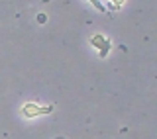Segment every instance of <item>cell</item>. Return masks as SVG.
<instances>
[{
	"instance_id": "obj_2",
	"label": "cell",
	"mask_w": 157,
	"mask_h": 139,
	"mask_svg": "<svg viewBox=\"0 0 157 139\" xmlns=\"http://www.w3.org/2000/svg\"><path fill=\"white\" fill-rule=\"evenodd\" d=\"M90 45L98 49V55H100V57H106L108 53H110L112 43H110V39H108V37L100 36V33H94V36L90 37Z\"/></svg>"
},
{
	"instance_id": "obj_3",
	"label": "cell",
	"mask_w": 157,
	"mask_h": 139,
	"mask_svg": "<svg viewBox=\"0 0 157 139\" xmlns=\"http://www.w3.org/2000/svg\"><path fill=\"white\" fill-rule=\"evenodd\" d=\"M108 4H112V6H116L118 10H120L122 4H126V0H108Z\"/></svg>"
},
{
	"instance_id": "obj_1",
	"label": "cell",
	"mask_w": 157,
	"mask_h": 139,
	"mask_svg": "<svg viewBox=\"0 0 157 139\" xmlns=\"http://www.w3.org/2000/svg\"><path fill=\"white\" fill-rule=\"evenodd\" d=\"M53 112V106H37L36 102H28L22 106V116L24 118H37V116H47Z\"/></svg>"
},
{
	"instance_id": "obj_4",
	"label": "cell",
	"mask_w": 157,
	"mask_h": 139,
	"mask_svg": "<svg viewBox=\"0 0 157 139\" xmlns=\"http://www.w3.org/2000/svg\"><path fill=\"white\" fill-rule=\"evenodd\" d=\"M37 22L39 24H45V14H37Z\"/></svg>"
},
{
	"instance_id": "obj_5",
	"label": "cell",
	"mask_w": 157,
	"mask_h": 139,
	"mask_svg": "<svg viewBox=\"0 0 157 139\" xmlns=\"http://www.w3.org/2000/svg\"><path fill=\"white\" fill-rule=\"evenodd\" d=\"M55 139H65V137H61V135H59V137H55Z\"/></svg>"
}]
</instances>
